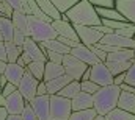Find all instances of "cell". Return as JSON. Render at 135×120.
Segmentation results:
<instances>
[{
	"instance_id": "cell-1",
	"label": "cell",
	"mask_w": 135,
	"mask_h": 120,
	"mask_svg": "<svg viewBox=\"0 0 135 120\" xmlns=\"http://www.w3.org/2000/svg\"><path fill=\"white\" fill-rule=\"evenodd\" d=\"M63 19H66L72 24L86 25V27H96L102 24L101 16L98 14L93 3H90L88 0H80L77 5H74L68 13L63 14Z\"/></svg>"
},
{
	"instance_id": "cell-2",
	"label": "cell",
	"mask_w": 135,
	"mask_h": 120,
	"mask_svg": "<svg viewBox=\"0 0 135 120\" xmlns=\"http://www.w3.org/2000/svg\"><path fill=\"white\" fill-rule=\"evenodd\" d=\"M119 95H121V88L119 86H116V84L102 86L101 89L93 95V98H94V109L98 111V114L105 116L112 109H115L118 106Z\"/></svg>"
},
{
	"instance_id": "cell-3",
	"label": "cell",
	"mask_w": 135,
	"mask_h": 120,
	"mask_svg": "<svg viewBox=\"0 0 135 120\" xmlns=\"http://www.w3.org/2000/svg\"><path fill=\"white\" fill-rule=\"evenodd\" d=\"M28 25H30V36L36 42L58 37V33L52 27V22H47V20L39 19L36 16H28Z\"/></svg>"
},
{
	"instance_id": "cell-4",
	"label": "cell",
	"mask_w": 135,
	"mask_h": 120,
	"mask_svg": "<svg viewBox=\"0 0 135 120\" xmlns=\"http://www.w3.org/2000/svg\"><path fill=\"white\" fill-rule=\"evenodd\" d=\"M72 114V100L58 94L50 95V117L52 120H69Z\"/></svg>"
},
{
	"instance_id": "cell-5",
	"label": "cell",
	"mask_w": 135,
	"mask_h": 120,
	"mask_svg": "<svg viewBox=\"0 0 135 120\" xmlns=\"http://www.w3.org/2000/svg\"><path fill=\"white\" fill-rule=\"evenodd\" d=\"M63 66H65V72H66L72 80H77V81L82 80L83 73H85L86 69L90 67L86 62L80 61L79 58H75V56L71 55V53H66V55H65V58H63Z\"/></svg>"
},
{
	"instance_id": "cell-6",
	"label": "cell",
	"mask_w": 135,
	"mask_h": 120,
	"mask_svg": "<svg viewBox=\"0 0 135 120\" xmlns=\"http://www.w3.org/2000/svg\"><path fill=\"white\" fill-rule=\"evenodd\" d=\"M74 27H75L77 34H79L80 42L85 44V45H90V47L99 44L102 36H104L101 31H98L94 27H86V25H79V24H74Z\"/></svg>"
},
{
	"instance_id": "cell-7",
	"label": "cell",
	"mask_w": 135,
	"mask_h": 120,
	"mask_svg": "<svg viewBox=\"0 0 135 120\" xmlns=\"http://www.w3.org/2000/svg\"><path fill=\"white\" fill-rule=\"evenodd\" d=\"M38 84H39V80L38 78H35L33 75L25 69V75H24V78H22V81L19 83V92L24 95V98L30 103L32 100H33L35 97H36V90H38Z\"/></svg>"
},
{
	"instance_id": "cell-8",
	"label": "cell",
	"mask_w": 135,
	"mask_h": 120,
	"mask_svg": "<svg viewBox=\"0 0 135 120\" xmlns=\"http://www.w3.org/2000/svg\"><path fill=\"white\" fill-rule=\"evenodd\" d=\"M91 67V81H94L99 86H108L113 84V75L108 70V67L105 66V62H98Z\"/></svg>"
},
{
	"instance_id": "cell-9",
	"label": "cell",
	"mask_w": 135,
	"mask_h": 120,
	"mask_svg": "<svg viewBox=\"0 0 135 120\" xmlns=\"http://www.w3.org/2000/svg\"><path fill=\"white\" fill-rule=\"evenodd\" d=\"M32 108L35 109L36 116L39 120H52L50 117V95H36L30 101Z\"/></svg>"
},
{
	"instance_id": "cell-10",
	"label": "cell",
	"mask_w": 135,
	"mask_h": 120,
	"mask_svg": "<svg viewBox=\"0 0 135 120\" xmlns=\"http://www.w3.org/2000/svg\"><path fill=\"white\" fill-rule=\"evenodd\" d=\"M71 55H74L75 58H79L80 61L86 62L88 66H94L98 62H101V59L96 56V53L93 52V48L90 45H85L82 42H79L75 47L71 48Z\"/></svg>"
},
{
	"instance_id": "cell-11",
	"label": "cell",
	"mask_w": 135,
	"mask_h": 120,
	"mask_svg": "<svg viewBox=\"0 0 135 120\" xmlns=\"http://www.w3.org/2000/svg\"><path fill=\"white\" fill-rule=\"evenodd\" d=\"M101 44L107 45H113V47H121V48H135V39L134 37H126L121 36L118 33H110V34H104L101 39Z\"/></svg>"
},
{
	"instance_id": "cell-12",
	"label": "cell",
	"mask_w": 135,
	"mask_h": 120,
	"mask_svg": "<svg viewBox=\"0 0 135 120\" xmlns=\"http://www.w3.org/2000/svg\"><path fill=\"white\" fill-rule=\"evenodd\" d=\"M27 100L24 98V95L19 92V89L16 90L14 94H11V95H8L6 97V109H8V112L9 114H17V116H21L22 114V111L25 109V106H27Z\"/></svg>"
},
{
	"instance_id": "cell-13",
	"label": "cell",
	"mask_w": 135,
	"mask_h": 120,
	"mask_svg": "<svg viewBox=\"0 0 135 120\" xmlns=\"http://www.w3.org/2000/svg\"><path fill=\"white\" fill-rule=\"evenodd\" d=\"M52 27L55 28V31L58 33V36H65L69 37L72 41H80L79 34L75 31V27L72 22H69L66 19H58V20H52Z\"/></svg>"
},
{
	"instance_id": "cell-14",
	"label": "cell",
	"mask_w": 135,
	"mask_h": 120,
	"mask_svg": "<svg viewBox=\"0 0 135 120\" xmlns=\"http://www.w3.org/2000/svg\"><path fill=\"white\" fill-rule=\"evenodd\" d=\"M94 108V98L91 94L80 90L74 98H72V111H82V109H90Z\"/></svg>"
},
{
	"instance_id": "cell-15",
	"label": "cell",
	"mask_w": 135,
	"mask_h": 120,
	"mask_svg": "<svg viewBox=\"0 0 135 120\" xmlns=\"http://www.w3.org/2000/svg\"><path fill=\"white\" fill-rule=\"evenodd\" d=\"M24 75H25V67L19 66L17 62H8L6 70H5V77L8 78L9 83H14L19 88V83L22 81Z\"/></svg>"
},
{
	"instance_id": "cell-16",
	"label": "cell",
	"mask_w": 135,
	"mask_h": 120,
	"mask_svg": "<svg viewBox=\"0 0 135 120\" xmlns=\"http://www.w3.org/2000/svg\"><path fill=\"white\" fill-rule=\"evenodd\" d=\"M115 6L129 22L135 24V0H115Z\"/></svg>"
},
{
	"instance_id": "cell-17",
	"label": "cell",
	"mask_w": 135,
	"mask_h": 120,
	"mask_svg": "<svg viewBox=\"0 0 135 120\" xmlns=\"http://www.w3.org/2000/svg\"><path fill=\"white\" fill-rule=\"evenodd\" d=\"M71 81H72V78H71L68 73L61 75V77H57V78H54V80H50V81H46V83H47V92H49V95L58 94V92L63 89L66 84H69Z\"/></svg>"
},
{
	"instance_id": "cell-18",
	"label": "cell",
	"mask_w": 135,
	"mask_h": 120,
	"mask_svg": "<svg viewBox=\"0 0 135 120\" xmlns=\"http://www.w3.org/2000/svg\"><path fill=\"white\" fill-rule=\"evenodd\" d=\"M11 19H13V24H14V27L17 28V30H21L25 36H30V25H28V16L25 14V13H22V11H17V9H14V13H13V16H11Z\"/></svg>"
},
{
	"instance_id": "cell-19",
	"label": "cell",
	"mask_w": 135,
	"mask_h": 120,
	"mask_svg": "<svg viewBox=\"0 0 135 120\" xmlns=\"http://www.w3.org/2000/svg\"><path fill=\"white\" fill-rule=\"evenodd\" d=\"M65 66L63 64H57V62H52V61H47L46 62V70H44V81H50L57 77H61L65 75Z\"/></svg>"
},
{
	"instance_id": "cell-20",
	"label": "cell",
	"mask_w": 135,
	"mask_h": 120,
	"mask_svg": "<svg viewBox=\"0 0 135 120\" xmlns=\"http://www.w3.org/2000/svg\"><path fill=\"white\" fill-rule=\"evenodd\" d=\"M14 24H13V19L11 17H5V16H0V33L3 34V39L5 42H9L13 41V36H14Z\"/></svg>"
},
{
	"instance_id": "cell-21",
	"label": "cell",
	"mask_w": 135,
	"mask_h": 120,
	"mask_svg": "<svg viewBox=\"0 0 135 120\" xmlns=\"http://www.w3.org/2000/svg\"><path fill=\"white\" fill-rule=\"evenodd\" d=\"M134 62H135V59H132V61H105V66L108 67V70L115 77L118 73H126L132 67Z\"/></svg>"
},
{
	"instance_id": "cell-22",
	"label": "cell",
	"mask_w": 135,
	"mask_h": 120,
	"mask_svg": "<svg viewBox=\"0 0 135 120\" xmlns=\"http://www.w3.org/2000/svg\"><path fill=\"white\" fill-rule=\"evenodd\" d=\"M118 108L135 114V94L121 90V95H119V100H118Z\"/></svg>"
},
{
	"instance_id": "cell-23",
	"label": "cell",
	"mask_w": 135,
	"mask_h": 120,
	"mask_svg": "<svg viewBox=\"0 0 135 120\" xmlns=\"http://www.w3.org/2000/svg\"><path fill=\"white\" fill-rule=\"evenodd\" d=\"M36 3L39 5V8L52 19V20H58V19H63V14L55 8V5L52 3V0H36Z\"/></svg>"
},
{
	"instance_id": "cell-24",
	"label": "cell",
	"mask_w": 135,
	"mask_h": 120,
	"mask_svg": "<svg viewBox=\"0 0 135 120\" xmlns=\"http://www.w3.org/2000/svg\"><path fill=\"white\" fill-rule=\"evenodd\" d=\"M39 44L42 47H46L47 50H52V52H57V53H63V55L71 53V48L68 45H65L61 41H58V39H49V41H42Z\"/></svg>"
},
{
	"instance_id": "cell-25",
	"label": "cell",
	"mask_w": 135,
	"mask_h": 120,
	"mask_svg": "<svg viewBox=\"0 0 135 120\" xmlns=\"http://www.w3.org/2000/svg\"><path fill=\"white\" fill-rule=\"evenodd\" d=\"M105 120H135V114L129 112V111H124V109L116 106L108 114H105Z\"/></svg>"
},
{
	"instance_id": "cell-26",
	"label": "cell",
	"mask_w": 135,
	"mask_h": 120,
	"mask_svg": "<svg viewBox=\"0 0 135 120\" xmlns=\"http://www.w3.org/2000/svg\"><path fill=\"white\" fill-rule=\"evenodd\" d=\"M82 90V84H80V81H77V80H72L69 84H66L63 89L58 92V95H61V97H66V98H74L79 92Z\"/></svg>"
},
{
	"instance_id": "cell-27",
	"label": "cell",
	"mask_w": 135,
	"mask_h": 120,
	"mask_svg": "<svg viewBox=\"0 0 135 120\" xmlns=\"http://www.w3.org/2000/svg\"><path fill=\"white\" fill-rule=\"evenodd\" d=\"M46 62H47V61H32V62L27 66V70L33 75L35 78H38L39 81H42V80H44Z\"/></svg>"
},
{
	"instance_id": "cell-28",
	"label": "cell",
	"mask_w": 135,
	"mask_h": 120,
	"mask_svg": "<svg viewBox=\"0 0 135 120\" xmlns=\"http://www.w3.org/2000/svg\"><path fill=\"white\" fill-rule=\"evenodd\" d=\"M5 45H6L8 62H16V61H17V58L22 55V52H24V47H19V45H16L13 41H9V42H5Z\"/></svg>"
},
{
	"instance_id": "cell-29",
	"label": "cell",
	"mask_w": 135,
	"mask_h": 120,
	"mask_svg": "<svg viewBox=\"0 0 135 120\" xmlns=\"http://www.w3.org/2000/svg\"><path fill=\"white\" fill-rule=\"evenodd\" d=\"M98 116V111L94 108L90 109H82V111H72L69 120H93Z\"/></svg>"
},
{
	"instance_id": "cell-30",
	"label": "cell",
	"mask_w": 135,
	"mask_h": 120,
	"mask_svg": "<svg viewBox=\"0 0 135 120\" xmlns=\"http://www.w3.org/2000/svg\"><path fill=\"white\" fill-rule=\"evenodd\" d=\"M80 0H52V3L55 5V8L61 13V14H65L68 13L74 5H77Z\"/></svg>"
},
{
	"instance_id": "cell-31",
	"label": "cell",
	"mask_w": 135,
	"mask_h": 120,
	"mask_svg": "<svg viewBox=\"0 0 135 120\" xmlns=\"http://www.w3.org/2000/svg\"><path fill=\"white\" fill-rule=\"evenodd\" d=\"M80 84H82V90H83V92H88V94H91V95H94L98 90L101 89V86H99V84H96V83H94V81H91V80L80 81Z\"/></svg>"
},
{
	"instance_id": "cell-32",
	"label": "cell",
	"mask_w": 135,
	"mask_h": 120,
	"mask_svg": "<svg viewBox=\"0 0 135 120\" xmlns=\"http://www.w3.org/2000/svg\"><path fill=\"white\" fill-rule=\"evenodd\" d=\"M21 116H22V120H39L30 103H27V106H25V109L22 111V114H21Z\"/></svg>"
},
{
	"instance_id": "cell-33",
	"label": "cell",
	"mask_w": 135,
	"mask_h": 120,
	"mask_svg": "<svg viewBox=\"0 0 135 120\" xmlns=\"http://www.w3.org/2000/svg\"><path fill=\"white\" fill-rule=\"evenodd\" d=\"M14 13V8L6 2V0H2L0 2V16H5V17H11Z\"/></svg>"
},
{
	"instance_id": "cell-34",
	"label": "cell",
	"mask_w": 135,
	"mask_h": 120,
	"mask_svg": "<svg viewBox=\"0 0 135 120\" xmlns=\"http://www.w3.org/2000/svg\"><path fill=\"white\" fill-rule=\"evenodd\" d=\"M94 8H115V0H88Z\"/></svg>"
},
{
	"instance_id": "cell-35",
	"label": "cell",
	"mask_w": 135,
	"mask_h": 120,
	"mask_svg": "<svg viewBox=\"0 0 135 120\" xmlns=\"http://www.w3.org/2000/svg\"><path fill=\"white\" fill-rule=\"evenodd\" d=\"M25 39H27V36L22 33L21 30H14V36H13V42L16 44V45H19V47H24V44H25Z\"/></svg>"
},
{
	"instance_id": "cell-36",
	"label": "cell",
	"mask_w": 135,
	"mask_h": 120,
	"mask_svg": "<svg viewBox=\"0 0 135 120\" xmlns=\"http://www.w3.org/2000/svg\"><path fill=\"white\" fill-rule=\"evenodd\" d=\"M46 55H47V61H52V62H57V64H63V58H65L63 53H57V52L47 50Z\"/></svg>"
},
{
	"instance_id": "cell-37",
	"label": "cell",
	"mask_w": 135,
	"mask_h": 120,
	"mask_svg": "<svg viewBox=\"0 0 135 120\" xmlns=\"http://www.w3.org/2000/svg\"><path fill=\"white\" fill-rule=\"evenodd\" d=\"M124 83L135 86V62L132 64V67L126 72V81H124Z\"/></svg>"
},
{
	"instance_id": "cell-38",
	"label": "cell",
	"mask_w": 135,
	"mask_h": 120,
	"mask_svg": "<svg viewBox=\"0 0 135 120\" xmlns=\"http://www.w3.org/2000/svg\"><path fill=\"white\" fill-rule=\"evenodd\" d=\"M16 90H17V86H16L14 83H9V81H8V83H6V84L3 86V90H2V94H3L5 97H8V95L14 94Z\"/></svg>"
},
{
	"instance_id": "cell-39",
	"label": "cell",
	"mask_w": 135,
	"mask_h": 120,
	"mask_svg": "<svg viewBox=\"0 0 135 120\" xmlns=\"http://www.w3.org/2000/svg\"><path fill=\"white\" fill-rule=\"evenodd\" d=\"M91 48H93V52L96 53V56L101 59V62H105V61H107V56H108V53H107V52H104V50L99 48L98 45H91Z\"/></svg>"
},
{
	"instance_id": "cell-40",
	"label": "cell",
	"mask_w": 135,
	"mask_h": 120,
	"mask_svg": "<svg viewBox=\"0 0 135 120\" xmlns=\"http://www.w3.org/2000/svg\"><path fill=\"white\" fill-rule=\"evenodd\" d=\"M46 94H49V92H47V83L42 80V81H39V84H38L36 95H46Z\"/></svg>"
},
{
	"instance_id": "cell-41",
	"label": "cell",
	"mask_w": 135,
	"mask_h": 120,
	"mask_svg": "<svg viewBox=\"0 0 135 120\" xmlns=\"http://www.w3.org/2000/svg\"><path fill=\"white\" fill-rule=\"evenodd\" d=\"M124 81H126V73H118L113 77V84H116V86H121Z\"/></svg>"
},
{
	"instance_id": "cell-42",
	"label": "cell",
	"mask_w": 135,
	"mask_h": 120,
	"mask_svg": "<svg viewBox=\"0 0 135 120\" xmlns=\"http://www.w3.org/2000/svg\"><path fill=\"white\" fill-rule=\"evenodd\" d=\"M0 59L8 61V55H6V45H5V42H0Z\"/></svg>"
},
{
	"instance_id": "cell-43",
	"label": "cell",
	"mask_w": 135,
	"mask_h": 120,
	"mask_svg": "<svg viewBox=\"0 0 135 120\" xmlns=\"http://www.w3.org/2000/svg\"><path fill=\"white\" fill-rule=\"evenodd\" d=\"M14 9H17V11H22V3H21V0H6Z\"/></svg>"
},
{
	"instance_id": "cell-44",
	"label": "cell",
	"mask_w": 135,
	"mask_h": 120,
	"mask_svg": "<svg viewBox=\"0 0 135 120\" xmlns=\"http://www.w3.org/2000/svg\"><path fill=\"white\" fill-rule=\"evenodd\" d=\"M119 88H121V90H124V92H131V94H135V86H132V84L123 83Z\"/></svg>"
},
{
	"instance_id": "cell-45",
	"label": "cell",
	"mask_w": 135,
	"mask_h": 120,
	"mask_svg": "<svg viewBox=\"0 0 135 120\" xmlns=\"http://www.w3.org/2000/svg\"><path fill=\"white\" fill-rule=\"evenodd\" d=\"M8 116H9L8 109H6L5 106H0V120H6L8 119Z\"/></svg>"
},
{
	"instance_id": "cell-46",
	"label": "cell",
	"mask_w": 135,
	"mask_h": 120,
	"mask_svg": "<svg viewBox=\"0 0 135 120\" xmlns=\"http://www.w3.org/2000/svg\"><path fill=\"white\" fill-rule=\"evenodd\" d=\"M86 80H91V67H88V69H86V72L83 73V77H82V80H80V81H86Z\"/></svg>"
},
{
	"instance_id": "cell-47",
	"label": "cell",
	"mask_w": 135,
	"mask_h": 120,
	"mask_svg": "<svg viewBox=\"0 0 135 120\" xmlns=\"http://www.w3.org/2000/svg\"><path fill=\"white\" fill-rule=\"evenodd\" d=\"M6 66H8V61L0 59V73H5V70H6Z\"/></svg>"
},
{
	"instance_id": "cell-48",
	"label": "cell",
	"mask_w": 135,
	"mask_h": 120,
	"mask_svg": "<svg viewBox=\"0 0 135 120\" xmlns=\"http://www.w3.org/2000/svg\"><path fill=\"white\" fill-rule=\"evenodd\" d=\"M6 120H22V116H17V114H9Z\"/></svg>"
},
{
	"instance_id": "cell-49",
	"label": "cell",
	"mask_w": 135,
	"mask_h": 120,
	"mask_svg": "<svg viewBox=\"0 0 135 120\" xmlns=\"http://www.w3.org/2000/svg\"><path fill=\"white\" fill-rule=\"evenodd\" d=\"M16 62H17L19 66H22V67H25V69H27V62L24 61V58H22V56H19V58H17V61H16Z\"/></svg>"
},
{
	"instance_id": "cell-50",
	"label": "cell",
	"mask_w": 135,
	"mask_h": 120,
	"mask_svg": "<svg viewBox=\"0 0 135 120\" xmlns=\"http://www.w3.org/2000/svg\"><path fill=\"white\" fill-rule=\"evenodd\" d=\"M0 106H6V97L3 94H0Z\"/></svg>"
},
{
	"instance_id": "cell-51",
	"label": "cell",
	"mask_w": 135,
	"mask_h": 120,
	"mask_svg": "<svg viewBox=\"0 0 135 120\" xmlns=\"http://www.w3.org/2000/svg\"><path fill=\"white\" fill-rule=\"evenodd\" d=\"M93 120H105V116H101V114H98V116H96V117H94Z\"/></svg>"
},
{
	"instance_id": "cell-52",
	"label": "cell",
	"mask_w": 135,
	"mask_h": 120,
	"mask_svg": "<svg viewBox=\"0 0 135 120\" xmlns=\"http://www.w3.org/2000/svg\"><path fill=\"white\" fill-rule=\"evenodd\" d=\"M0 42H5V39H3V34L0 33Z\"/></svg>"
},
{
	"instance_id": "cell-53",
	"label": "cell",
	"mask_w": 135,
	"mask_h": 120,
	"mask_svg": "<svg viewBox=\"0 0 135 120\" xmlns=\"http://www.w3.org/2000/svg\"><path fill=\"white\" fill-rule=\"evenodd\" d=\"M2 90H3V88H2V86H0V94H2Z\"/></svg>"
},
{
	"instance_id": "cell-54",
	"label": "cell",
	"mask_w": 135,
	"mask_h": 120,
	"mask_svg": "<svg viewBox=\"0 0 135 120\" xmlns=\"http://www.w3.org/2000/svg\"><path fill=\"white\" fill-rule=\"evenodd\" d=\"M2 75H3V73H0V81H2Z\"/></svg>"
},
{
	"instance_id": "cell-55",
	"label": "cell",
	"mask_w": 135,
	"mask_h": 120,
	"mask_svg": "<svg viewBox=\"0 0 135 120\" xmlns=\"http://www.w3.org/2000/svg\"><path fill=\"white\" fill-rule=\"evenodd\" d=\"M134 59H135V48H134Z\"/></svg>"
},
{
	"instance_id": "cell-56",
	"label": "cell",
	"mask_w": 135,
	"mask_h": 120,
	"mask_svg": "<svg viewBox=\"0 0 135 120\" xmlns=\"http://www.w3.org/2000/svg\"><path fill=\"white\" fill-rule=\"evenodd\" d=\"M134 39H135V36H134Z\"/></svg>"
}]
</instances>
